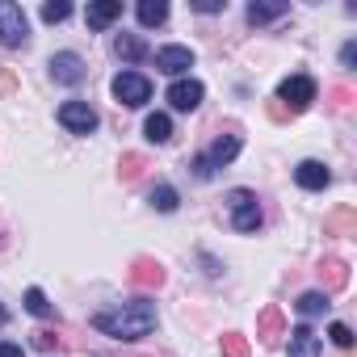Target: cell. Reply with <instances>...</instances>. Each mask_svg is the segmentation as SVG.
<instances>
[{"label": "cell", "instance_id": "12", "mask_svg": "<svg viewBox=\"0 0 357 357\" xmlns=\"http://www.w3.org/2000/svg\"><path fill=\"white\" fill-rule=\"evenodd\" d=\"M294 181L303 185V190H328V181H332V172L319 164V160H303L298 168H294Z\"/></svg>", "mask_w": 357, "mask_h": 357}, {"label": "cell", "instance_id": "22", "mask_svg": "<svg viewBox=\"0 0 357 357\" xmlns=\"http://www.w3.org/2000/svg\"><path fill=\"white\" fill-rule=\"evenodd\" d=\"M353 227H357L353 211H336L332 219H324V236H353Z\"/></svg>", "mask_w": 357, "mask_h": 357}, {"label": "cell", "instance_id": "10", "mask_svg": "<svg viewBox=\"0 0 357 357\" xmlns=\"http://www.w3.org/2000/svg\"><path fill=\"white\" fill-rule=\"evenodd\" d=\"M168 105L181 109V114L198 109V105H202V84H198V80H176V84L168 89Z\"/></svg>", "mask_w": 357, "mask_h": 357}, {"label": "cell", "instance_id": "1", "mask_svg": "<svg viewBox=\"0 0 357 357\" xmlns=\"http://www.w3.org/2000/svg\"><path fill=\"white\" fill-rule=\"evenodd\" d=\"M93 328L114 336V340H139L155 328V307L147 298H130V303H118L114 311H97Z\"/></svg>", "mask_w": 357, "mask_h": 357}, {"label": "cell", "instance_id": "33", "mask_svg": "<svg viewBox=\"0 0 357 357\" xmlns=\"http://www.w3.org/2000/svg\"><path fill=\"white\" fill-rule=\"evenodd\" d=\"M0 357H26V353H22V344H13V340H0Z\"/></svg>", "mask_w": 357, "mask_h": 357}, {"label": "cell", "instance_id": "28", "mask_svg": "<svg viewBox=\"0 0 357 357\" xmlns=\"http://www.w3.org/2000/svg\"><path fill=\"white\" fill-rule=\"evenodd\" d=\"M328 336H332V344H336V349H349V344H353L349 324H332V328H328Z\"/></svg>", "mask_w": 357, "mask_h": 357}, {"label": "cell", "instance_id": "5", "mask_svg": "<svg viewBox=\"0 0 357 357\" xmlns=\"http://www.w3.org/2000/svg\"><path fill=\"white\" fill-rule=\"evenodd\" d=\"M114 97H118V105L139 109V105L151 101V80L139 76V72H122V76H114Z\"/></svg>", "mask_w": 357, "mask_h": 357}, {"label": "cell", "instance_id": "35", "mask_svg": "<svg viewBox=\"0 0 357 357\" xmlns=\"http://www.w3.org/2000/svg\"><path fill=\"white\" fill-rule=\"evenodd\" d=\"M5 319H9V315H5V307H0V328H5Z\"/></svg>", "mask_w": 357, "mask_h": 357}, {"label": "cell", "instance_id": "31", "mask_svg": "<svg viewBox=\"0 0 357 357\" xmlns=\"http://www.w3.org/2000/svg\"><path fill=\"white\" fill-rule=\"evenodd\" d=\"M349 101H353V89H332V105L336 109H349Z\"/></svg>", "mask_w": 357, "mask_h": 357}, {"label": "cell", "instance_id": "32", "mask_svg": "<svg viewBox=\"0 0 357 357\" xmlns=\"http://www.w3.org/2000/svg\"><path fill=\"white\" fill-rule=\"evenodd\" d=\"M194 9H198V13H219L223 0H194Z\"/></svg>", "mask_w": 357, "mask_h": 357}, {"label": "cell", "instance_id": "3", "mask_svg": "<svg viewBox=\"0 0 357 357\" xmlns=\"http://www.w3.org/2000/svg\"><path fill=\"white\" fill-rule=\"evenodd\" d=\"M311 101H315V80H311V76H286V80L278 84V105H282L286 114H303Z\"/></svg>", "mask_w": 357, "mask_h": 357}, {"label": "cell", "instance_id": "11", "mask_svg": "<svg viewBox=\"0 0 357 357\" xmlns=\"http://www.w3.org/2000/svg\"><path fill=\"white\" fill-rule=\"evenodd\" d=\"M51 76H55L59 84H80V80H84V59L72 55V51H59V55L51 59Z\"/></svg>", "mask_w": 357, "mask_h": 357}, {"label": "cell", "instance_id": "2", "mask_svg": "<svg viewBox=\"0 0 357 357\" xmlns=\"http://www.w3.org/2000/svg\"><path fill=\"white\" fill-rule=\"evenodd\" d=\"M236 155H240V135H223V139H215V147L206 155H194V176H198V181H211L215 168L231 164Z\"/></svg>", "mask_w": 357, "mask_h": 357}, {"label": "cell", "instance_id": "20", "mask_svg": "<svg viewBox=\"0 0 357 357\" xmlns=\"http://www.w3.org/2000/svg\"><path fill=\"white\" fill-rule=\"evenodd\" d=\"M294 307H298V315H307V319H311V315H324L332 303H328V294H324V290H307V294H298V303H294Z\"/></svg>", "mask_w": 357, "mask_h": 357}, {"label": "cell", "instance_id": "29", "mask_svg": "<svg viewBox=\"0 0 357 357\" xmlns=\"http://www.w3.org/2000/svg\"><path fill=\"white\" fill-rule=\"evenodd\" d=\"M34 349L51 353V349H59V336H55V332H34Z\"/></svg>", "mask_w": 357, "mask_h": 357}, {"label": "cell", "instance_id": "19", "mask_svg": "<svg viewBox=\"0 0 357 357\" xmlns=\"http://www.w3.org/2000/svg\"><path fill=\"white\" fill-rule=\"evenodd\" d=\"M143 135H147L151 143H168V139H172V118H168V114H151V118L143 122Z\"/></svg>", "mask_w": 357, "mask_h": 357}, {"label": "cell", "instance_id": "24", "mask_svg": "<svg viewBox=\"0 0 357 357\" xmlns=\"http://www.w3.org/2000/svg\"><path fill=\"white\" fill-rule=\"evenodd\" d=\"M26 311H30V315H38V319H47V315H51V303H47V294H43L38 286H30V290H26Z\"/></svg>", "mask_w": 357, "mask_h": 357}, {"label": "cell", "instance_id": "18", "mask_svg": "<svg viewBox=\"0 0 357 357\" xmlns=\"http://www.w3.org/2000/svg\"><path fill=\"white\" fill-rule=\"evenodd\" d=\"M278 17H286V5L278 0V5H261V0H252L248 5V22L252 26H269V22H278Z\"/></svg>", "mask_w": 357, "mask_h": 357}, {"label": "cell", "instance_id": "21", "mask_svg": "<svg viewBox=\"0 0 357 357\" xmlns=\"http://www.w3.org/2000/svg\"><path fill=\"white\" fill-rule=\"evenodd\" d=\"M139 22H143V26L168 22V0H139Z\"/></svg>", "mask_w": 357, "mask_h": 357}, {"label": "cell", "instance_id": "16", "mask_svg": "<svg viewBox=\"0 0 357 357\" xmlns=\"http://www.w3.org/2000/svg\"><path fill=\"white\" fill-rule=\"evenodd\" d=\"M319 336L307 328V324H298L294 332H290V357H319Z\"/></svg>", "mask_w": 357, "mask_h": 357}, {"label": "cell", "instance_id": "15", "mask_svg": "<svg viewBox=\"0 0 357 357\" xmlns=\"http://www.w3.org/2000/svg\"><path fill=\"white\" fill-rule=\"evenodd\" d=\"M257 336H261L265 344H273V340H282V336H286V319H282V311H278V307H265V311L257 315Z\"/></svg>", "mask_w": 357, "mask_h": 357}, {"label": "cell", "instance_id": "7", "mask_svg": "<svg viewBox=\"0 0 357 357\" xmlns=\"http://www.w3.org/2000/svg\"><path fill=\"white\" fill-rule=\"evenodd\" d=\"M59 126L72 135H93L97 130V109L89 101H63L59 105Z\"/></svg>", "mask_w": 357, "mask_h": 357}, {"label": "cell", "instance_id": "23", "mask_svg": "<svg viewBox=\"0 0 357 357\" xmlns=\"http://www.w3.org/2000/svg\"><path fill=\"white\" fill-rule=\"evenodd\" d=\"M151 206H155L160 215H172V211H176V190H172V185L151 190Z\"/></svg>", "mask_w": 357, "mask_h": 357}, {"label": "cell", "instance_id": "6", "mask_svg": "<svg viewBox=\"0 0 357 357\" xmlns=\"http://www.w3.org/2000/svg\"><path fill=\"white\" fill-rule=\"evenodd\" d=\"M30 38V26H26V13L13 0H0V43L5 47H22Z\"/></svg>", "mask_w": 357, "mask_h": 357}, {"label": "cell", "instance_id": "9", "mask_svg": "<svg viewBox=\"0 0 357 357\" xmlns=\"http://www.w3.org/2000/svg\"><path fill=\"white\" fill-rule=\"evenodd\" d=\"M130 286H139V290H160V286H164V265L151 261V257H135V261H130Z\"/></svg>", "mask_w": 357, "mask_h": 357}, {"label": "cell", "instance_id": "8", "mask_svg": "<svg viewBox=\"0 0 357 357\" xmlns=\"http://www.w3.org/2000/svg\"><path fill=\"white\" fill-rule=\"evenodd\" d=\"M155 68H160L164 76H185V72L194 68V51H190V47H160V51H155Z\"/></svg>", "mask_w": 357, "mask_h": 357}, {"label": "cell", "instance_id": "13", "mask_svg": "<svg viewBox=\"0 0 357 357\" xmlns=\"http://www.w3.org/2000/svg\"><path fill=\"white\" fill-rule=\"evenodd\" d=\"M118 17H122V0H97V5H89V13H84L89 30H105V26H114Z\"/></svg>", "mask_w": 357, "mask_h": 357}, {"label": "cell", "instance_id": "26", "mask_svg": "<svg viewBox=\"0 0 357 357\" xmlns=\"http://www.w3.org/2000/svg\"><path fill=\"white\" fill-rule=\"evenodd\" d=\"M72 17V5H68V0H47V5H43V22H68Z\"/></svg>", "mask_w": 357, "mask_h": 357}, {"label": "cell", "instance_id": "25", "mask_svg": "<svg viewBox=\"0 0 357 357\" xmlns=\"http://www.w3.org/2000/svg\"><path fill=\"white\" fill-rule=\"evenodd\" d=\"M143 168H147V160L143 155H122V164H118V172H122V181H139V176H143Z\"/></svg>", "mask_w": 357, "mask_h": 357}, {"label": "cell", "instance_id": "34", "mask_svg": "<svg viewBox=\"0 0 357 357\" xmlns=\"http://www.w3.org/2000/svg\"><path fill=\"white\" fill-rule=\"evenodd\" d=\"M353 55H357V47H353V43H349V47H344V51H340V63H344V68H349V63H353Z\"/></svg>", "mask_w": 357, "mask_h": 357}, {"label": "cell", "instance_id": "14", "mask_svg": "<svg viewBox=\"0 0 357 357\" xmlns=\"http://www.w3.org/2000/svg\"><path fill=\"white\" fill-rule=\"evenodd\" d=\"M319 278H324V294L328 290H344L349 286V265L340 257H324L319 261Z\"/></svg>", "mask_w": 357, "mask_h": 357}, {"label": "cell", "instance_id": "17", "mask_svg": "<svg viewBox=\"0 0 357 357\" xmlns=\"http://www.w3.org/2000/svg\"><path fill=\"white\" fill-rule=\"evenodd\" d=\"M114 51H118L122 59H130V63L147 59V43H143L139 34H118V38H114Z\"/></svg>", "mask_w": 357, "mask_h": 357}, {"label": "cell", "instance_id": "4", "mask_svg": "<svg viewBox=\"0 0 357 357\" xmlns=\"http://www.w3.org/2000/svg\"><path fill=\"white\" fill-rule=\"evenodd\" d=\"M227 215H231V227H236V231H257V227H261L257 194H252V190H231V194H227Z\"/></svg>", "mask_w": 357, "mask_h": 357}, {"label": "cell", "instance_id": "30", "mask_svg": "<svg viewBox=\"0 0 357 357\" xmlns=\"http://www.w3.org/2000/svg\"><path fill=\"white\" fill-rule=\"evenodd\" d=\"M13 89H17V76H13L9 68H0V97H9Z\"/></svg>", "mask_w": 357, "mask_h": 357}, {"label": "cell", "instance_id": "27", "mask_svg": "<svg viewBox=\"0 0 357 357\" xmlns=\"http://www.w3.org/2000/svg\"><path fill=\"white\" fill-rule=\"evenodd\" d=\"M223 357H248V340L240 332H227L223 336Z\"/></svg>", "mask_w": 357, "mask_h": 357}]
</instances>
